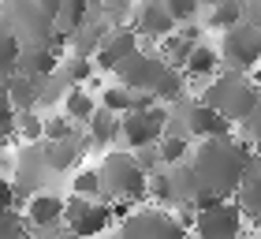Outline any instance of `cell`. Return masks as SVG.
I'll return each mask as SVG.
<instances>
[{"mask_svg":"<svg viewBox=\"0 0 261 239\" xmlns=\"http://www.w3.org/2000/svg\"><path fill=\"white\" fill-rule=\"evenodd\" d=\"M11 202H15V187H11V179L0 176V209H11Z\"/></svg>","mask_w":261,"mask_h":239,"instance_id":"35","label":"cell"},{"mask_svg":"<svg viewBox=\"0 0 261 239\" xmlns=\"http://www.w3.org/2000/svg\"><path fill=\"white\" fill-rule=\"evenodd\" d=\"M220 60H228L235 71H254L261 64V22L250 19H239L231 27H224V38H220Z\"/></svg>","mask_w":261,"mask_h":239,"instance_id":"4","label":"cell"},{"mask_svg":"<svg viewBox=\"0 0 261 239\" xmlns=\"http://www.w3.org/2000/svg\"><path fill=\"white\" fill-rule=\"evenodd\" d=\"M239 124H243V131H246V138L261 146V98H257V105H254V109L246 112V119H239Z\"/></svg>","mask_w":261,"mask_h":239,"instance_id":"33","label":"cell"},{"mask_svg":"<svg viewBox=\"0 0 261 239\" xmlns=\"http://www.w3.org/2000/svg\"><path fill=\"white\" fill-rule=\"evenodd\" d=\"M149 93H153V101H161V105L183 101V98H187V75H183V71H175V67H164Z\"/></svg>","mask_w":261,"mask_h":239,"instance_id":"22","label":"cell"},{"mask_svg":"<svg viewBox=\"0 0 261 239\" xmlns=\"http://www.w3.org/2000/svg\"><path fill=\"white\" fill-rule=\"evenodd\" d=\"M239 19H243V0H217V4H213L209 22H213L217 30L231 27V22H239Z\"/></svg>","mask_w":261,"mask_h":239,"instance_id":"27","label":"cell"},{"mask_svg":"<svg viewBox=\"0 0 261 239\" xmlns=\"http://www.w3.org/2000/svg\"><path fill=\"white\" fill-rule=\"evenodd\" d=\"M41 82H45V79H34V75H22V71H19V75H15V79H11L8 86H4L8 101H11V109H15V112H27V109H34V105H38V98H41V93H38V86H41Z\"/></svg>","mask_w":261,"mask_h":239,"instance_id":"19","label":"cell"},{"mask_svg":"<svg viewBox=\"0 0 261 239\" xmlns=\"http://www.w3.org/2000/svg\"><path fill=\"white\" fill-rule=\"evenodd\" d=\"M235 202H239L243 213H257L261 209V153H254L250 164H246L239 187H235Z\"/></svg>","mask_w":261,"mask_h":239,"instance_id":"15","label":"cell"},{"mask_svg":"<svg viewBox=\"0 0 261 239\" xmlns=\"http://www.w3.org/2000/svg\"><path fill=\"white\" fill-rule=\"evenodd\" d=\"M138 34V38H168V34L175 30V19L168 15V8H164V0H138L135 4V27H130Z\"/></svg>","mask_w":261,"mask_h":239,"instance_id":"11","label":"cell"},{"mask_svg":"<svg viewBox=\"0 0 261 239\" xmlns=\"http://www.w3.org/2000/svg\"><path fill=\"white\" fill-rule=\"evenodd\" d=\"M239 239H254V235H239Z\"/></svg>","mask_w":261,"mask_h":239,"instance_id":"40","label":"cell"},{"mask_svg":"<svg viewBox=\"0 0 261 239\" xmlns=\"http://www.w3.org/2000/svg\"><path fill=\"white\" fill-rule=\"evenodd\" d=\"M38 153H41V161H45V169H53V172H67V169H75V161L82 157V142L71 135V138H41L38 142Z\"/></svg>","mask_w":261,"mask_h":239,"instance_id":"13","label":"cell"},{"mask_svg":"<svg viewBox=\"0 0 261 239\" xmlns=\"http://www.w3.org/2000/svg\"><path fill=\"white\" fill-rule=\"evenodd\" d=\"M120 221V239H187L183 224L161 209H135Z\"/></svg>","mask_w":261,"mask_h":239,"instance_id":"7","label":"cell"},{"mask_svg":"<svg viewBox=\"0 0 261 239\" xmlns=\"http://www.w3.org/2000/svg\"><path fill=\"white\" fill-rule=\"evenodd\" d=\"M22 217H27V224H34V228H53V224L64 221V198L49 195V190H38V195H30Z\"/></svg>","mask_w":261,"mask_h":239,"instance_id":"14","label":"cell"},{"mask_svg":"<svg viewBox=\"0 0 261 239\" xmlns=\"http://www.w3.org/2000/svg\"><path fill=\"white\" fill-rule=\"evenodd\" d=\"M116 135H120V116L97 105V112L86 119V138L93 146H109V142H116Z\"/></svg>","mask_w":261,"mask_h":239,"instance_id":"21","label":"cell"},{"mask_svg":"<svg viewBox=\"0 0 261 239\" xmlns=\"http://www.w3.org/2000/svg\"><path fill=\"white\" fill-rule=\"evenodd\" d=\"M168 67L161 60V53H142V49H135L120 67H116V82H123V86H130V90H153V82L161 79V71Z\"/></svg>","mask_w":261,"mask_h":239,"instance_id":"9","label":"cell"},{"mask_svg":"<svg viewBox=\"0 0 261 239\" xmlns=\"http://www.w3.org/2000/svg\"><path fill=\"white\" fill-rule=\"evenodd\" d=\"M250 157H254L250 142H239L231 135L198 138V146L191 150V157H187L191 172L201 183L198 198L191 206L205 209V206H213V202H220V198H231L235 187H239V179H243V172H246V164H250Z\"/></svg>","mask_w":261,"mask_h":239,"instance_id":"1","label":"cell"},{"mask_svg":"<svg viewBox=\"0 0 261 239\" xmlns=\"http://www.w3.org/2000/svg\"><path fill=\"white\" fill-rule=\"evenodd\" d=\"M4 138H8V135H0V146H4Z\"/></svg>","mask_w":261,"mask_h":239,"instance_id":"39","label":"cell"},{"mask_svg":"<svg viewBox=\"0 0 261 239\" xmlns=\"http://www.w3.org/2000/svg\"><path fill=\"white\" fill-rule=\"evenodd\" d=\"M164 131H168V109L157 105V101L138 105V109L120 116V135L127 138V146H135V150H153Z\"/></svg>","mask_w":261,"mask_h":239,"instance_id":"5","label":"cell"},{"mask_svg":"<svg viewBox=\"0 0 261 239\" xmlns=\"http://www.w3.org/2000/svg\"><path fill=\"white\" fill-rule=\"evenodd\" d=\"M194 232L198 239H239L243 235V209L239 202L220 198L213 206L194 213Z\"/></svg>","mask_w":261,"mask_h":239,"instance_id":"6","label":"cell"},{"mask_svg":"<svg viewBox=\"0 0 261 239\" xmlns=\"http://www.w3.org/2000/svg\"><path fill=\"white\" fill-rule=\"evenodd\" d=\"M101 176V195H109L116 202H138L146 198V169H142V161L135 157V153H123L116 150L105 157V164L97 169Z\"/></svg>","mask_w":261,"mask_h":239,"instance_id":"2","label":"cell"},{"mask_svg":"<svg viewBox=\"0 0 261 239\" xmlns=\"http://www.w3.org/2000/svg\"><path fill=\"white\" fill-rule=\"evenodd\" d=\"M257 98H261V90L243 75V71L217 75L209 82V90L201 93V101L213 105V109H217L224 119H231V124H235V119H246V112L257 105Z\"/></svg>","mask_w":261,"mask_h":239,"instance_id":"3","label":"cell"},{"mask_svg":"<svg viewBox=\"0 0 261 239\" xmlns=\"http://www.w3.org/2000/svg\"><path fill=\"white\" fill-rule=\"evenodd\" d=\"M60 4H64V0H38V8H41L45 15H49V19H56V11H60Z\"/></svg>","mask_w":261,"mask_h":239,"instance_id":"37","label":"cell"},{"mask_svg":"<svg viewBox=\"0 0 261 239\" xmlns=\"http://www.w3.org/2000/svg\"><path fill=\"white\" fill-rule=\"evenodd\" d=\"M149 101H153V93H146V98H142L138 90L123 86V82H112V86L101 90V109H109V112H116V116L138 109V105H149Z\"/></svg>","mask_w":261,"mask_h":239,"instance_id":"16","label":"cell"},{"mask_svg":"<svg viewBox=\"0 0 261 239\" xmlns=\"http://www.w3.org/2000/svg\"><path fill=\"white\" fill-rule=\"evenodd\" d=\"M187 131L194 138H213V135H231V119H224L213 105L205 101H194L187 109Z\"/></svg>","mask_w":261,"mask_h":239,"instance_id":"12","label":"cell"},{"mask_svg":"<svg viewBox=\"0 0 261 239\" xmlns=\"http://www.w3.org/2000/svg\"><path fill=\"white\" fill-rule=\"evenodd\" d=\"M243 15L250 19V22H261V0H246V4H243Z\"/></svg>","mask_w":261,"mask_h":239,"instance_id":"36","label":"cell"},{"mask_svg":"<svg viewBox=\"0 0 261 239\" xmlns=\"http://www.w3.org/2000/svg\"><path fill=\"white\" fill-rule=\"evenodd\" d=\"M86 19H90V0H64L60 11H56V19H53V34L67 41Z\"/></svg>","mask_w":261,"mask_h":239,"instance_id":"18","label":"cell"},{"mask_svg":"<svg viewBox=\"0 0 261 239\" xmlns=\"http://www.w3.org/2000/svg\"><path fill=\"white\" fill-rule=\"evenodd\" d=\"M56 71L64 75L67 86H86V79L93 75V60H90V56H75V53H71Z\"/></svg>","mask_w":261,"mask_h":239,"instance_id":"25","label":"cell"},{"mask_svg":"<svg viewBox=\"0 0 261 239\" xmlns=\"http://www.w3.org/2000/svg\"><path fill=\"white\" fill-rule=\"evenodd\" d=\"M157 146H161V153H157L161 164H179V161L191 157V142H187V135H168V131H164Z\"/></svg>","mask_w":261,"mask_h":239,"instance_id":"24","label":"cell"},{"mask_svg":"<svg viewBox=\"0 0 261 239\" xmlns=\"http://www.w3.org/2000/svg\"><path fill=\"white\" fill-rule=\"evenodd\" d=\"M198 4L201 0H164V8H168V15L175 22H191L198 15Z\"/></svg>","mask_w":261,"mask_h":239,"instance_id":"31","label":"cell"},{"mask_svg":"<svg viewBox=\"0 0 261 239\" xmlns=\"http://www.w3.org/2000/svg\"><path fill=\"white\" fill-rule=\"evenodd\" d=\"M15 131V109H11L4 86H0V135H11Z\"/></svg>","mask_w":261,"mask_h":239,"instance_id":"34","label":"cell"},{"mask_svg":"<svg viewBox=\"0 0 261 239\" xmlns=\"http://www.w3.org/2000/svg\"><path fill=\"white\" fill-rule=\"evenodd\" d=\"M0 239H27V217L15 209H0Z\"/></svg>","mask_w":261,"mask_h":239,"instance_id":"29","label":"cell"},{"mask_svg":"<svg viewBox=\"0 0 261 239\" xmlns=\"http://www.w3.org/2000/svg\"><path fill=\"white\" fill-rule=\"evenodd\" d=\"M112 221H116V217H112V206H105V202H97V198L75 195V198L64 202V224H67L75 235H82V239H93V235L109 232Z\"/></svg>","mask_w":261,"mask_h":239,"instance_id":"8","label":"cell"},{"mask_svg":"<svg viewBox=\"0 0 261 239\" xmlns=\"http://www.w3.org/2000/svg\"><path fill=\"white\" fill-rule=\"evenodd\" d=\"M250 217H254V224H257V228H261V209H257V213H250Z\"/></svg>","mask_w":261,"mask_h":239,"instance_id":"38","label":"cell"},{"mask_svg":"<svg viewBox=\"0 0 261 239\" xmlns=\"http://www.w3.org/2000/svg\"><path fill=\"white\" fill-rule=\"evenodd\" d=\"M101 8H105V19H109V27H112V22L120 27L130 11H135V0H101Z\"/></svg>","mask_w":261,"mask_h":239,"instance_id":"30","label":"cell"},{"mask_svg":"<svg viewBox=\"0 0 261 239\" xmlns=\"http://www.w3.org/2000/svg\"><path fill=\"white\" fill-rule=\"evenodd\" d=\"M194 41H198V30L194 27H187V30H179V34H168V38H161V60L168 67H183V60H187V53L194 49Z\"/></svg>","mask_w":261,"mask_h":239,"instance_id":"20","label":"cell"},{"mask_svg":"<svg viewBox=\"0 0 261 239\" xmlns=\"http://www.w3.org/2000/svg\"><path fill=\"white\" fill-rule=\"evenodd\" d=\"M97 112V101L90 98L86 86H67L64 93V116L71 119V124H86V119Z\"/></svg>","mask_w":261,"mask_h":239,"instance_id":"23","label":"cell"},{"mask_svg":"<svg viewBox=\"0 0 261 239\" xmlns=\"http://www.w3.org/2000/svg\"><path fill=\"white\" fill-rule=\"evenodd\" d=\"M135 49H142V38L130 27H116V30L109 27V30H105V38H101V45H97V53H93V67L116 71Z\"/></svg>","mask_w":261,"mask_h":239,"instance_id":"10","label":"cell"},{"mask_svg":"<svg viewBox=\"0 0 261 239\" xmlns=\"http://www.w3.org/2000/svg\"><path fill=\"white\" fill-rule=\"evenodd\" d=\"M15 131H19V138L22 142H38L45 138V116H38L34 109H27V112H15Z\"/></svg>","mask_w":261,"mask_h":239,"instance_id":"26","label":"cell"},{"mask_svg":"<svg viewBox=\"0 0 261 239\" xmlns=\"http://www.w3.org/2000/svg\"><path fill=\"white\" fill-rule=\"evenodd\" d=\"M217 67H220V53L213 49V45H201V41H194V49L187 53V60H183V75L187 79H213L217 75Z\"/></svg>","mask_w":261,"mask_h":239,"instance_id":"17","label":"cell"},{"mask_svg":"<svg viewBox=\"0 0 261 239\" xmlns=\"http://www.w3.org/2000/svg\"><path fill=\"white\" fill-rule=\"evenodd\" d=\"M75 135V127H71L67 116H49L45 119V138H71Z\"/></svg>","mask_w":261,"mask_h":239,"instance_id":"32","label":"cell"},{"mask_svg":"<svg viewBox=\"0 0 261 239\" xmlns=\"http://www.w3.org/2000/svg\"><path fill=\"white\" fill-rule=\"evenodd\" d=\"M71 190L82 195V198H97L101 195V176H97V169H79L75 179H71Z\"/></svg>","mask_w":261,"mask_h":239,"instance_id":"28","label":"cell"}]
</instances>
